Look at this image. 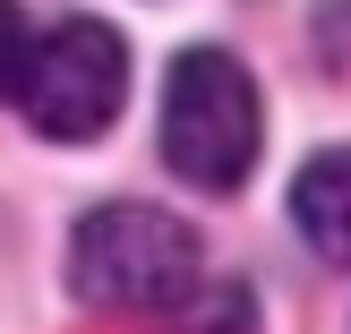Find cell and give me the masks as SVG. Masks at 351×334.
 Listing matches in <instances>:
<instances>
[{
  "mask_svg": "<svg viewBox=\"0 0 351 334\" xmlns=\"http://www.w3.org/2000/svg\"><path fill=\"white\" fill-rule=\"evenodd\" d=\"M17 60H26V17H17V0H0V95L17 86Z\"/></svg>",
  "mask_w": 351,
  "mask_h": 334,
  "instance_id": "8992f818",
  "label": "cell"
},
{
  "mask_svg": "<svg viewBox=\"0 0 351 334\" xmlns=\"http://www.w3.org/2000/svg\"><path fill=\"white\" fill-rule=\"evenodd\" d=\"M189 300H197V318H189V334H249V318H257L240 283H223V291H215L206 274H197V291H189Z\"/></svg>",
  "mask_w": 351,
  "mask_h": 334,
  "instance_id": "5b68a950",
  "label": "cell"
},
{
  "mask_svg": "<svg viewBox=\"0 0 351 334\" xmlns=\"http://www.w3.org/2000/svg\"><path fill=\"white\" fill-rule=\"evenodd\" d=\"M257 129H266V112H257V86L232 51L197 43V51L171 60V77H163V163L189 189H206V198L240 189L257 171Z\"/></svg>",
  "mask_w": 351,
  "mask_h": 334,
  "instance_id": "7a4b0ae2",
  "label": "cell"
},
{
  "mask_svg": "<svg viewBox=\"0 0 351 334\" xmlns=\"http://www.w3.org/2000/svg\"><path fill=\"white\" fill-rule=\"evenodd\" d=\"M9 95L43 137H103L129 103V43L103 17H60L43 43H26Z\"/></svg>",
  "mask_w": 351,
  "mask_h": 334,
  "instance_id": "3957f363",
  "label": "cell"
},
{
  "mask_svg": "<svg viewBox=\"0 0 351 334\" xmlns=\"http://www.w3.org/2000/svg\"><path fill=\"white\" fill-rule=\"evenodd\" d=\"M69 291L103 318H171L197 291V232L163 206H95L69 232Z\"/></svg>",
  "mask_w": 351,
  "mask_h": 334,
  "instance_id": "6da1fadb",
  "label": "cell"
},
{
  "mask_svg": "<svg viewBox=\"0 0 351 334\" xmlns=\"http://www.w3.org/2000/svg\"><path fill=\"white\" fill-rule=\"evenodd\" d=\"M291 223L326 266H351V146H326L291 180Z\"/></svg>",
  "mask_w": 351,
  "mask_h": 334,
  "instance_id": "277c9868",
  "label": "cell"
}]
</instances>
